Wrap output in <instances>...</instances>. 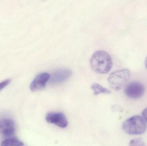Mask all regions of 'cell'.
Here are the masks:
<instances>
[{
  "mask_svg": "<svg viewBox=\"0 0 147 146\" xmlns=\"http://www.w3.org/2000/svg\"><path fill=\"white\" fill-rule=\"evenodd\" d=\"M113 62L110 55L103 51L95 52L92 57L90 65L92 69L96 73L106 74L112 68Z\"/></svg>",
  "mask_w": 147,
  "mask_h": 146,
  "instance_id": "6da1fadb",
  "label": "cell"
},
{
  "mask_svg": "<svg viewBox=\"0 0 147 146\" xmlns=\"http://www.w3.org/2000/svg\"><path fill=\"white\" fill-rule=\"evenodd\" d=\"M122 129L128 134L139 135L145 133L147 129V123L142 117L135 115L123 123Z\"/></svg>",
  "mask_w": 147,
  "mask_h": 146,
  "instance_id": "7a4b0ae2",
  "label": "cell"
},
{
  "mask_svg": "<svg viewBox=\"0 0 147 146\" xmlns=\"http://www.w3.org/2000/svg\"><path fill=\"white\" fill-rule=\"evenodd\" d=\"M130 77L131 73L127 69L113 72L108 79L110 86L115 91H119L127 85Z\"/></svg>",
  "mask_w": 147,
  "mask_h": 146,
  "instance_id": "3957f363",
  "label": "cell"
},
{
  "mask_svg": "<svg viewBox=\"0 0 147 146\" xmlns=\"http://www.w3.org/2000/svg\"><path fill=\"white\" fill-rule=\"evenodd\" d=\"M145 92L144 86L138 81H133L126 85L124 92L128 97L132 99L141 98Z\"/></svg>",
  "mask_w": 147,
  "mask_h": 146,
  "instance_id": "277c9868",
  "label": "cell"
},
{
  "mask_svg": "<svg viewBox=\"0 0 147 146\" xmlns=\"http://www.w3.org/2000/svg\"><path fill=\"white\" fill-rule=\"evenodd\" d=\"M71 75V70L68 69H59L54 71L51 75H50L49 81L51 84H60L67 80Z\"/></svg>",
  "mask_w": 147,
  "mask_h": 146,
  "instance_id": "5b68a950",
  "label": "cell"
},
{
  "mask_svg": "<svg viewBox=\"0 0 147 146\" xmlns=\"http://www.w3.org/2000/svg\"><path fill=\"white\" fill-rule=\"evenodd\" d=\"M46 120L48 123L53 124L61 128L68 126V122L65 116L60 112H50L47 115Z\"/></svg>",
  "mask_w": 147,
  "mask_h": 146,
  "instance_id": "8992f818",
  "label": "cell"
},
{
  "mask_svg": "<svg viewBox=\"0 0 147 146\" xmlns=\"http://www.w3.org/2000/svg\"><path fill=\"white\" fill-rule=\"evenodd\" d=\"M50 78V75L48 73H42L39 74L30 84V90L32 91L36 92L44 89Z\"/></svg>",
  "mask_w": 147,
  "mask_h": 146,
  "instance_id": "52a82bcc",
  "label": "cell"
},
{
  "mask_svg": "<svg viewBox=\"0 0 147 146\" xmlns=\"http://www.w3.org/2000/svg\"><path fill=\"white\" fill-rule=\"evenodd\" d=\"M15 131L13 121L7 117L0 118V133L6 136L13 135Z\"/></svg>",
  "mask_w": 147,
  "mask_h": 146,
  "instance_id": "ba28073f",
  "label": "cell"
},
{
  "mask_svg": "<svg viewBox=\"0 0 147 146\" xmlns=\"http://www.w3.org/2000/svg\"><path fill=\"white\" fill-rule=\"evenodd\" d=\"M91 88L94 92V94L95 95H99L101 93L109 94L111 93L110 91L102 86L98 83H95L93 84L92 85Z\"/></svg>",
  "mask_w": 147,
  "mask_h": 146,
  "instance_id": "9c48e42d",
  "label": "cell"
},
{
  "mask_svg": "<svg viewBox=\"0 0 147 146\" xmlns=\"http://www.w3.org/2000/svg\"><path fill=\"white\" fill-rule=\"evenodd\" d=\"M23 142L16 138L5 140L2 142V146H22L24 145Z\"/></svg>",
  "mask_w": 147,
  "mask_h": 146,
  "instance_id": "30bf717a",
  "label": "cell"
},
{
  "mask_svg": "<svg viewBox=\"0 0 147 146\" xmlns=\"http://www.w3.org/2000/svg\"><path fill=\"white\" fill-rule=\"evenodd\" d=\"M129 145L131 146H144L146 145L145 142L142 139L140 138L134 139L129 142Z\"/></svg>",
  "mask_w": 147,
  "mask_h": 146,
  "instance_id": "8fae6325",
  "label": "cell"
},
{
  "mask_svg": "<svg viewBox=\"0 0 147 146\" xmlns=\"http://www.w3.org/2000/svg\"><path fill=\"white\" fill-rule=\"evenodd\" d=\"M10 81H11V80L8 79L5 80L1 82L0 83V92L3 89H4L6 86H7L10 83Z\"/></svg>",
  "mask_w": 147,
  "mask_h": 146,
  "instance_id": "7c38bea8",
  "label": "cell"
},
{
  "mask_svg": "<svg viewBox=\"0 0 147 146\" xmlns=\"http://www.w3.org/2000/svg\"><path fill=\"white\" fill-rule=\"evenodd\" d=\"M142 115L143 119L147 123V107L142 111Z\"/></svg>",
  "mask_w": 147,
  "mask_h": 146,
  "instance_id": "4fadbf2b",
  "label": "cell"
},
{
  "mask_svg": "<svg viewBox=\"0 0 147 146\" xmlns=\"http://www.w3.org/2000/svg\"><path fill=\"white\" fill-rule=\"evenodd\" d=\"M145 66H146V68L147 69V56L146 58V60H145Z\"/></svg>",
  "mask_w": 147,
  "mask_h": 146,
  "instance_id": "5bb4252c",
  "label": "cell"
}]
</instances>
